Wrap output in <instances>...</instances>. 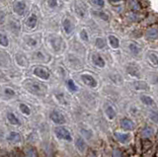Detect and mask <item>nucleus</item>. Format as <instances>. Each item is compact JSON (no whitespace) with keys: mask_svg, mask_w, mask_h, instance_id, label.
<instances>
[{"mask_svg":"<svg viewBox=\"0 0 158 157\" xmlns=\"http://www.w3.org/2000/svg\"><path fill=\"white\" fill-rule=\"evenodd\" d=\"M25 86H26V88L30 92H32L33 94H37V95H44L47 91L46 86L43 85L42 83H39L36 81L27 82Z\"/></svg>","mask_w":158,"mask_h":157,"instance_id":"1","label":"nucleus"},{"mask_svg":"<svg viewBox=\"0 0 158 157\" xmlns=\"http://www.w3.org/2000/svg\"><path fill=\"white\" fill-rule=\"evenodd\" d=\"M54 134H56V135L59 139H63L67 141H70L72 139L70 132H69L65 127H62V126L56 127V129H54Z\"/></svg>","mask_w":158,"mask_h":157,"instance_id":"2","label":"nucleus"},{"mask_svg":"<svg viewBox=\"0 0 158 157\" xmlns=\"http://www.w3.org/2000/svg\"><path fill=\"white\" fill-rule=\"evenodd\" d=\"M51 119L53 122H56V124H57V125H62L65 122V118H64V116L57 111H53L52 113Z\"/></svg>","mask_w":158,"mask_h":157,"instance_id":"3","label":"nucleus"},{"mask_svg":"<svg viewBox=\"0 0 158 157\" xmlns=\"http://www.w3.org/2000/svg\"><path fill=\"white\" fill-rule=\"evenodd\" d=\"M34 73H35V75H36V76L42 78V79H44V80H47L49 78V72L47 69H44V67L35 68Z\"/></svg>","mask_w":158,"mask_h":157,"instance_id":"4","label":"nucleus"},{"mask_svg":"<svg viewBox=\"0 0 158 157\" xmlns=\"http://www.w3.org/2000/svg\"><path fill=\"white\" fill-rule=\"evenodd\" d=\"M81 79L89 87L94 88V87L97 86V81L94 79V77H92L91 75H89V74H83L81 76Z\"/></svg>","mask_w":158,"mask_h":157,"instance_id":"5","label":"nucleus"},{"mask_svg":"<svg viewBox=\"0 0 158 157\" xmlns=\"http://www.w3.org/2000/svg\"><path fill=\"white\" fill-rule=\"evenodd\" d=\"M13 9H14L15 13H17L18 15H22V14L25 12V10H26V4L22 1H17L14 3Z\"/></svg>","mask_w":158,"mask_h":157,"instance_id":"6","label":"nucleus"},{"mask_svg":"<svg viewBox=\"0 0 158 157\" xmlns=\"http://www.w3.org/2000/svg\"><path fill=\"white\" fill-rule=\"evenodd\" d=\"M92 60L99 67H104L106 64L105 60H103V57L100 55H98V53H94V55L92 56Z\"/></svg>","mask_w":158,"mask_h":157,"instance_id":"7","label":"nucleus"},{"mask_svg":"<svg viewBox=\"0 0 158 157\" xmlns=\"http://www.w3.org/2000/svg\"><path fill=\"white\" fill-rule=\"evenodd\" d=\"M51 43H52V48L56 52H59V51H60L61 45H62L61 39H59L57 37H54V38H52V40H51Z\"/></svg>","mask_w":158,"mask_h":157,"instance_id":"8","label":"nucleus"},{"mask_svg":"<svg viewBox=\"0 0 158 157\" xmlns=\"http://www.w3.org/2000/svg\"><path fill=\"white\" fill-rule=\"evenodd\" d=\"M121 126L123 130H131L133 129V122L130 119H123L121 121Z\"/></svg>","mask_w":158,"mask_h":157,"instance_id":"9","label":"nucleus"},{"mask_svg":"<svg viewBox=\"0 0 158 157\" xmlns=\"http://www.w3.org/2000/svg\"><path fill=\"white\" fill-rule=\"evenodd\" d=\"M62 25H63V29L66 34H70L73 31V24L71 23V21L69 20V19H65V20L63 21Z\"/></svg>","mask_w":158,"mask_h":157,"instance_id":"10","label":"nucleus"},{"mask_svg":"<svg viewBox=\"0 0 158 157\" xmlns=\"http://www.w3.org/2000/svg\"><path fill=\"white\" fill-rule=\"evenodd\" d=\"M37 23H38V19H37L36 15L32 14V15L28 18V21H27L28 27L31 28V29H35V28H36V26H37Z\"/></svg>","mask_w":158,"mask_h":157,"instance_id":"11","label":"nucleus"},{"mask_svg":"<svg viewBox=\"0 0 158 157\" xmlns=\"http://www.w3.org/2000/svg\"><path fill=\"white\" fill-rule=\"evenodd\" d=\"M77 149L80 151V152H84L86 149V143L85 141H84L83 138H81V137H79V138L76 139V143H75Z\"/></svg>","mask_w":158,"mask_h":157,"instance_id":"12","label":"nucleus"},{"mask_svg":"<svg viewBox=\"0 0 158 157\" xmlns=\"http://www.w3.org/2000/svg\"><path fill=\"white\" fill-rule=\"evenodd\" d=\"M7 139L10 142H14V143H15V142H19L20 140H21V136H20V134H18V132L13 131V132H11V134L8 135Z\"/></svg>","mask_w":158,"mask_h":157,"instance_id":"13","label":"nucleus"},{"mask_svg":"<svg viewBox=\"0 0 158 157\" xmlns=\"http://www.w3.org/2000/svg\"><path fill=\"white\" fill-rule=\"evenodd\" d=\"M133 87L137 90H147L148 86L144 81H136L133 83Z\"/></svg>","mask_w":158,"mask_h":157,"instance_id":"14","label":"nucleus"},{"mask_svg":"<svg viewBox=\"0 0 158 157\" xmlns=\"http://www.w3.org/2000/svg\"><path fill=\"white\" fill-rule=\"evenodd\" d=\"M152 134H153V130L149 126H145L141 130V136L144 137V138H147V137L151 136Z\"/></svg>","mask_w":158,"mask_h":157,"instance_id":"15","label":"nucleus"},{"mask_svg":"<svg viewBox=\"0 0 158 157\" xmlns=\"http://www.w3.org/2000/svg\"><path fill=\"white\" fill-rule=\"evenodd\" d=\"M140 100L143 104H145L147 106H153L154 105V101L152 100V98L149 97V96H145V95H142L140 97Z\"/></svg>","mask_w":158,"mask_h":157,"instance_id":"16","label":"nucleus"},{"mask_svg":"<svg viewBox=\"0 0 158 157\" xmlns=\"http://www.w3.org/2000/svg\"><path fill=\"white\" fill-rule=\"evenodd\" d=\"M106 114H107V116H108V118L110 120H113L114 118L116 117V111L114 110V108L112 107V106H108L107 108H106Z\"/></svg>","mask_w":158,"mask_h":157,"instance_id":"17","label":"nucleus"},{"mask_svg":"<svg viewBox=\"0 0 158 157\" xmlns=\"http://www.w3.org/2000/svg\"><path fill=\"white\" fill-rule=\"evenodd\" d=\"M115 135H116V138L120 142H126L128 139V137H130V135L127 134H120V132H116Z\"/></svg>","mask_w":158,"mask_h":157,"instance_id":"18","label":"nucleus"},{"mask_svg":"<svg viewBox=\"0 0 158 157\" xmlns=\"http://www.w3.org/2000/svg\"><path fill=\"white\" fill-rule=\"evenodd\" d=\"M127 72L130 73V74L131 76H136V77H139V71H138V69L135 67V66H127Z\"/></svg>","mask_w":158,"mask_h":157,"instance_id":"19","label":"nucleus"},{"mask_svg":"<svg viewBox=\"0 0 158 157\" xmlns=\"http://www.w3.org/2000/svg\"><path fill=\"white\" fill-rule=\"evenodd\" d=\"M7 119H8L10 124H12V125H19V120L17 119L16 116H15L14 114H12V113H9V114L7 115Z\"/></svg>","mask_w":158,"mask_h":157,"instance_id":"20","label":"nucleus"},{"mask_svg":"<svg viewBox=\"0 0 158 157\" xmlns=\"http://www.w3.org/2000/svg\"><path fill=\"white\" fill-rule=\"evenodd\" d=\"M157 36H158V29L157 28H150L149 30L147 31L148 38L154 39V38H157Z\"/></svg>","mask_w":158,"mask_h":157,"instance_id":"21","label":"nucleus"},{"mask_svg":"<svg viewBox=\"0 0 158 157\" xmlns=\"http://www.w3.org/2000/svg\"><path fill=\"white\" fill-rule=\"evenodd\" d=\"M109 41H110V45L112 46V48H118V40L115 36H109Z\"/></svg>","mask_w":158,"mask_h":157,"instance_id":"22","label":"nucleus"},{"mask_svg":"<svg viewBox=\"0 0 158 157\" xmlns=\"http://www.w3.org/2000/svg\"><path fill=\"white\" fill-rule=\"evenodd\" d=\"M25 157H38L37 151L34 148H27L25 151Z\"/></svg>","mask_w":158,"mask_h":157,"instance_id":"23","label":"nucleus"},{"mask_svg":"<svg viewBox=\"0 0 158 157\" xmlns=\"http://www.w3.org/2000/svg\"><path fill=\"white\" fill-rule=\"evenodd\" d=\"M130 50L132 53H135V55H138V53L140 52V48L135 43H131L130 45Z\"/></svg>","mask_w":158,"mask_h":157,"instance_id":"24","label":"nucleus"},{"mask_svg":"<svg viewBox=\"0 0 158 157\" xmlns=\"http://www.w3.org/2000/svg\"><path fill=\"white\" fill-rule=\"evenodd\" d=\"M20 110H21V112L23 113V114L27 115V116H29L30 114H31L30 108L27 105H25V104H21V105H20Z\"/></svg>","mask_w":158,"mask_h":157,"instance_id":"25","label":"nucleus"},{"mask_svg":"<svg viewBox=\"0 0 158 157\" xmlns=\"http://www.w3.org/2000/svg\"><path fill=\"white\" fill-rule=\"evenodd\" d=\"M0 43H1L2 47H7L8 46V39L7 37L4 35V34H1V37H0Z\"/></svg>","mask_w":158,"mask_h":157,"instance_id":"26","label":"nucleus"},{"mask_svg":"<svg viewBox=\"0 0 158 157\" xmlns=\"http://www.w3.org/2000/svg\"><path fill=\"white\" fill-rule=\"evenodd\" d=\"M149 60L154 65H158V56H157V55H155V53H150V55H149Z\"/></svg>","mask_w":158,"mask_h":157,"instance_id":"27","label":"nucleus"},{"mask_svg":"<svg viewBox=\"0 0 158 157\" xmlns=\"http://www.w3.org/2000/svg\"><path fill=\"white\" fill-rule=\"evenodd\" d=\"M105 41L103 40V39L101 38H98L97 40H96V47L98 48H105Z\"/></svg>","mask_w":158,"mask_h":157,"instance_id":"28","label":"nucleus"},{"mask_svg":"<svg viewBox=\"0 0 158 157\" xmlns=\"http://www.w3.org/2000/svg\"><path fill=\"white\" fill-rule=\"evenodd\" d=\"M149 116H150V119H151L153 122H158V112H156V111H152V112H150Z\"/></svg>","mask_w":158,"mask_h":157,"instance_id":"29","label":"nucleus"},{"mask_svg":"<svg viewBox=\"0 0 158 157\" xmlns=\"http://www.w3.org/2000/svg\"><path fill=\"white\" fill-rule=\"evenodd\" d=\"M68 87H69V89H70L71 91H73V92H75V91H77V87H76V85H75V83H74V81L73 80H68Z\"/></svg>","mask_w":158,"mask_h":157,"instance_id":"30","label":"nucleus"},{"mask_svg":"<svg viewBox=\"0 0 158 157\" xmlns=\"http://www.w3.org/2000/svg\"><path fill=\"white\" fill-rule=\"evenodd\" d=\"M76 12H77V15H79L80 17H84L85 16V10H84V9H81L80 8V6H76Z\"/></svg>","mask_w":158,"mask_h":157,"instance_id":"31","label":"nucleus"},{"mask_svg":"<svg viewBox=\"0 0 158 157\" xmlns=\"http://www.w3.org/2000/svg\"><path fill=\"white\" fill-rule=\"evenodd\" d=\"M48 4L49 7L54 8L58 5V2H57V0H48Z\"/></svg>","mask_w":158,"mask_h":157,"instance_id":"32","label":"nucleus"},{"mask_svg":"<svg viewBox=\"0 0 158 157\" xmlns=\"http://www.w3.org/2000/svg\"><path fill=\"white\" fill-rule=\"evenodd\" d=\"M91 2L94 4V5L97 6H104V0H91Z\"/></svg>","mask_w":158,"mask_h":157,"instance_id":"33","label":"nucleus"},{"mask_svg":"<svg viewBox=\"0 0 158 157\" xmlns=\"http://www.w3.org/2000/svg\"><path fill=\"white\" fill-rule=\"evenodd\" d=\"M4 92H5V94H6L7 96H10V97H13L15 95V92L12 89H10V88H6Z\"/></svg>","mask_w":158,"mask_h":157,"instance_id":"34","label":"nucleus"},{"mask_svg":"<svg viewBox=\"0 0 158 157\" xmlns=\"http://www.w3.org/2000/svg\"><path fill=\"white\" fill-rule=\"evenodd\" d=\"M80 36H81V38H82V40L83 41H88V35H87V32L85 31V30H82L81 31V33H80Z\"/></svg>","mask_w":158,"mask_h":157,"instance_id":"35","label":"nucleus"},{"mask_svg":"<svg viewBox=\"0 0 158 157\" xmlns=\"http://www.w3.org/2000/svg\"><path fill=\"white\" fill-rule=\"evenodd\" d=\"M113 157H123L121 150L118 149H115L113 151Z\"/></svg>","mask_w":158,"mask_h":157,"instance_id":"36","label":"nucleus"},{"mask_svg":"<svg viewBox=\"0 0 158 157\" xmlns=\"http://www.w3.org/2000/svg\"><path fill=\"white\" fill-rule=\"evenodd\" d=\"M27 43H28L29 46H33V47L37 45V41L34 40V39H29V40L27 41Z\"/></svg>","mask_w":158,"mask_h":157,"instance_id":"37","label":"nucleus"},{"mask_svg":"<svg viewBox=\"0 0 158 157\" xmlns=\"http://www.w3.org/2000/svg\"><path fill=\"white\" fill-rule=\"evenodd\" d=\"M95 13H97L98 15H100V17H103V19L104 20H108V16L107 15H105V14H104V12H95Z\"/></svg>","mask_w":158,"mask_h":157,"instance_id":"38","label":"nucleus"},{"mask_svg":"<svg viewBox=\"0 0 158 157\" xmlns=\"http://www.w3.org/2000/svg\"><path fill=\"white\" fill-rule=\"evenodd\" d=\"M37 56L40 58V60H44V56L42 55V52H37Z\"/></svg>","mask_w":158,"mask_h":157,"instance_id":"39","label":"nucleus"},{"mask_svg":"<svg viewBox=\"0 0 158 157\" xmlns=\"http://www.w3.org/2000/svg\"><path fill=\"white\" fill-rule=\"evenodd\" d=\"M113 2H118V1H122V0H111Z\"/></svg>","mask_w":158,"mask_h":157,"instance_id":"40","label":"nucleus"},{"mask_svg":"<svg viewBox=\"0 0 158 157\" xmlns=\"http://www.w3.org/2000/svg\"><path fill=\"white\" fill-rule=\"evenodd\" d=\"M157 140H158V134H157Z\"/></svg>","mask_w":158,"mask_h":157,"instance_id":"41","label":"nucleus"}]
</instances>
